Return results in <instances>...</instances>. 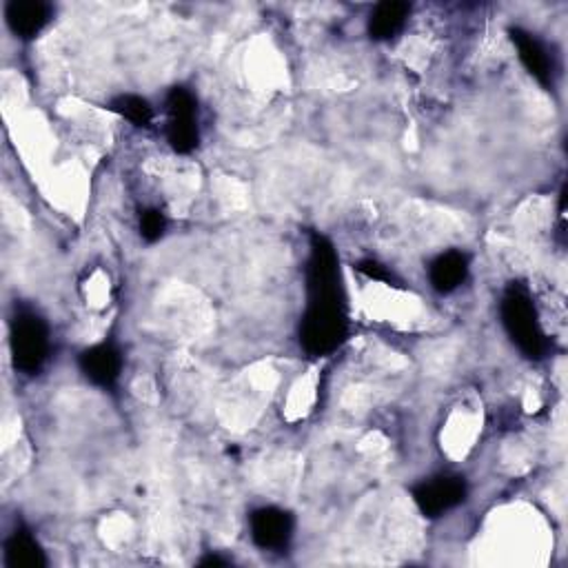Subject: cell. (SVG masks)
I'll use <instances>...</instances> for the list:
<instances>
[{"label":"cell","mask_w":568,"mask_h":568,"mask_svg":"<svg viewBox=\"0 0 568 568\" xmlns=\"http://www.w3.org/2000/svg\"><path fill=\"white\" fill-rule=\"evenodd\" d=\"M348 335L346 297L339 257L333 242L313 233L306 260V308L300 322V346L308 355H328Z\"/></svg>","instance_id":"obj_1"},{"label":"cell","mask_w":568,"mask_h":568,"mask_svg":"<svg viewBox=\"0 0 568 568\" xmlns=\"http://www.w3.org/2000/svg\"><path fill=\"white\" fill-rule=\"evenodd\" d=\"M501 324L510 342L528 359H541L548 351V339L541 331L535 302L521 282H510L499 302Z\"/></svg>","instance_id":"obj_2"},{"label":"cell","mask_w":568,"mask_h":568,"mask_svg":"<svg viewBox=\"0 0 568 568\" xmlns=\"http://www.w3.org/2000/svg\"><path fill=\"white\" fill-rule=\"evenodd\" d=\"M51 348L49 326L42 315L31 308H16L9 322V351L13 366L24 375H36Z\"/></svg>","instance_id":"obj_3"},{"label":"cell","mask_w":568,"mask_h":568,"mask_svg":"<svg viewBox=\"0 0 568 568\" xmlns=\"http://www.w3.org/2000/svg\"><path fill=\"white\" fill-rule=\"evenodd\" d=\"M166 140L175 153H191L200 144L197 102L184 87H173L166 93Z\"/></svg>","instance_id":"obj_4"},{"label":"cell","mask_w":568,"mask_h":568,"mask_svg":"<svg viewBox=\"0 0 568 568\" xmlns=\"http://www.w3.org/2000/svg\"><path fill=\"white\" fill-rule=\"evenodd\" d=\"M466 493H468L466 479L462 475H453V473L433 475V477L415 484L410 490L417 510L428 519L442 517L448 510H453L455 506H459L466 499Z\"/></svg>","instance_id":"obj_5"},{"label":"cell","mask_w":568,"mask_h":568,"mask_svg":"<svg viewBox=\"0 0 568 568\" xmlns=\"http://www.w3.org/2000/svg\"><path fill=\"white\" fill-rule=\"evenodd\" d=\"M295 530V517L280 506H260L248 515L251 541L268 552L286 550Z\"/></svg>","instance_id":"obj_6"},{"label":"cell","mask_w":568,"mask_h":568,"mask_svg":"<svg viewBox=\"0 0 568 568\" xmlns=\"http://www.w3.org/2000/svg\"><path fill=\"white\" fill-rule=\"evenodd\" d=\"M508 36L530 78L550 91L555 87V60L548 53V47L535 33L521 27H510Z\"/></svg>","instance_id":"obj_7"},{"label":"cell","mask_w":568,"mask_h":568,"mask_svg":"<svg viewBox=\"0 0 568 568\" xmlns=\"http://www.w3.org/2000/svg\"><path fill=\"white\" fill-rule=\"evenodd\" d=\"M80 373L100 388H111L122 373V353L113 342H98L78 355Z\"/></svg>","instance_id":"obj_8"},{"label":"cell","mask_w":568,"mask_h":568,"mask_svg":"<svg viewBox=\"0 0 568 568\" xmlns=\"http://www.w3.org/2000/svg\"><path fill=\"white\" fill-rule=\"evenodd\" d=\"M4 20L20 40L36 38L51 20V7L40 0H11L4 7Z\"/></svg>","instance_id":"obj_9"},{"label":"cell","mask_w":568,"mask_h":568,"mask_svg":"<svg viewBox=\"0 0 568 568\" xmlns=\"http://www.w3.org/2000/svg\"><path fill=\"white\" fill-rule=\"evenodd\" d=\"M468 277V255L450 248L435 255L428 264V282L437 293H453Z\"/></svg>","instance_id":"obj_10"},{"label":"cell","mask_w":568,"mask_h":568,"mask_svg":"<svg viewBox=\"0 0 568 568\" xmlns=\"http://www.w3.org/2000/svg\"><path fill=\"white\" fill-rule=\"evenodd\" d=\"M4 566L7 568H44L47 555L40 541L22 526H18L4 539Z\"/></svg>","instance_id":"obj_11"},{"label":"cell","mask_w":568,"mask_h":568,"mask_svg":"<svg viewBox=\"0 0 568 568\" xmlns=\"http://www.w3.org/2000/svg\"><path fill=\"white\" fill-rule=\"evenodd\" d=\"M408 13H410L408 2H397V0L390 2L388 0V2L375 4L368 16V22H366L368 36L373 40H390L393 36H397L404 29Z\"/></svg>","instance_id":"obj_12"},{"label":"cell","mask_w":568,"mask_h":568,"mask_svg":"<svg viewBox=\"0 0 568 568\" xmlns=\"http://www.w3.org/2000/svg\"><path fill=\"white\" fill-rule=\"evenodd\" d=\"M106 109L122 115L124 120H129L135 126H149L153 122L151 102L138 93H120L113 100H109Z\"/></svg>","instance_id":"obj_13"},{"label":"cell","mask_w":568,"mask_h":568,"mask_svg":"<svg viewBox=\"0 0 568 568\" xmlns=\"http://www.w3.org/2000/svg\"><path fill=\"white\" fill-rule=\"evenodd\" d=\"M138 229H140L142 240L153 244V242H158L164 235L166 217H164V213L160 209H153V206L151 209H142L140 217H138Z\"/></svg>","instance_id":"obj_14"},{"label":"cell","mask_w":568,"mask_h":568,"mask_svg":"<svg viewBox=\"0 0 568 568\" xmlns=\"http://www.w3.org/2000/svg\"><path fill=\"white\" fill-rule=\"evenodd\" d=\"M357 271L364 273V275L371 277V280H377V282H388V284L395 282L393 273H390L384 264H379V262H375V260H362V262L357 264Z\"/></svg>","instance_id":"obj_15"},{"label":"cell","mask_w":568,"mask_h":568,"mask_svg":"<svg viewBox=\"0 0 568 568\" xmlns=\"http://www.w3.org/2000/svg\"><path fill=\"white\" fill-rule=\"evenodd\" d=\"M200 566H229V559H224V557H220V555H206V557H202L200 561H197Z\"/></svg>","instance_id":"obj_16"}]
</instances>
